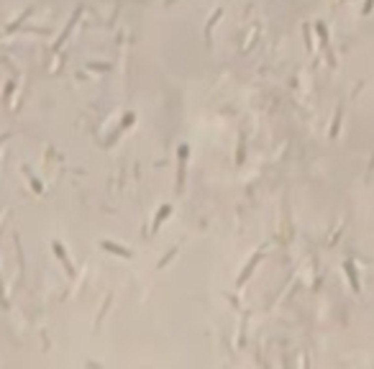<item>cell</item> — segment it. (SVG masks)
<instances>
[{
    "mask_svg": "<svg viewBox=\"0 0 374 369\" xmlns=\"http://www.w3.org/2000/svg\"><path fill=\"white\" fill-rule=\"evenodd\" d=\"M134 121H136V113H128V116L121 121V126H118V129H115V131H113V134L105 138V144H102V146H113V144L118 141V138H121V136H123L128 129H131V123H134Z\"/></svg>",
    "mask_w": 374,
    "mask_h": 369,
    "instance_id": "obj_5",
    "label": "cell"
},
{
    "mask_svg": "<svg viewBox=\"0 0 374 369\" xmlns=\"http://www.w3.org/2000/svg\"><path fill=\"white\" fill-rule=\"evenodd\" d=\"M315 31H318V39H320V46H323V54H326V62L331 67H336V57H333V49H331V39H328V29L323 21L315 23Z\"/></svg>",
    "mask_w": 374,
    "mask_h": 369,
    "instance_id": "obj_2",
    "label": "cell"
},
{
    "mask_svg": "<svg viewBox=\"0 0 374 369\" xmlns=\"http://www.w3.org/2000/svg\"><path fill=\"white\" fill-rule=\"evenodd\" d=\"M51 249H54L57 259H59V264L64 267V272H67V277H69V279H74V277H77V272H74V264H72V259H69V254L64 251L62 241H51Z\"/></svg>",
    "mask_w": 374,
    "mask_h": 369,
    "instance_id": "obj_3",
    "label": "cell"
},
{
    "mask_svg": "<svg viewBox=\"0 0 374 369\" xmlns=\"http://www.w3.org/2000/svg\"><path fill=\"white\" fill-rule=\"evenodd\" d=\"M177 251H179V249H177V246H172V251L167 254V257H162V259H159V264H157L159 269H164V267H167V264H170V262H172V259L177 257Z\"/></svg>",
    "mask_w": 374,
    "mask_h": 369,
    "instance_id": "obj_14",
    "label": "cell"
},
{
    "mask_svg": "<svg viewBox=\"0 0 374 369\" xmlns=\"http://www.w3.org/2000/svg\"><path fill=\"white\" fill-rule=\"evenodd\" d=\"M31 13H34V8H29V10H26V13H21V16H18V18H16V21H13V23H10V26H8V29L3 31V36H10V34H16V31H18V29L23 26V21H26V18H29Z\"/></svg>",
    "mask_w": 374,
    "mask_h": 369,
    "instance_id": "obj_10",
    "label": "cell"
},
{
    "mask_svg": "<svg viewBox=\"0 0 374 369\" xmlns=\"http://www.w3.org/2000/svg\"><path fill=\"white\" fill-rule=\"evenodd\" d=\"M343 272H346V277H349V285H351V290L356 292H362V285H359V274H356V264L351 262V259H346L343 262Z\"/></svg>",
    "mask_w": 374,
    "mask_h": 369,
    "instance_id": "obj_8",
    "label": "cell"
},
{
    "mask_svg": "<svg viewBox=\"0 0 374 369\" xmlns=\"http://www.w3.org/2000/svg\"><path fill=\"white\" fill-rule=\"evenodd\" d=\"M80 16H82V8H77V10H74V13H72V18L67 21V26H64V31L59 34V39L54 41V52H59V49L64 46V41H67V39H69V34L74 31V26H77V21H80Z\"/></svg>",
    "mask_w": 374,
    "mask_h": 369,
    "instance_id": "obj_4",
    "label": "cell"
},
{
    "mask_svg": "<svg viewBox=\"0 0 374 369\" xmlns=\"http://www.w3.org/2000/svg\"><path fill=\"white\" fill-rule=\"evenodd\" d=\"M187 159H190V146H187V144H179V149H177V193H182V187H185Z\"/></svg>",
    "mask_w": 374,
    "mask_h": 369,
    "instance_id": "obj_1",
    "label": "cell"
},
{
    "mask_svg": "<svg viewBox=\"0 0 374 369\" xmlns=\"http://www.w3.org/2000/svg\"><path fill=\"white\" fill-rule=\"evenodd\" d=\"M262 259H264V251H256V254H254V257H251V262H249L246 267H243V272H241V274H238V279H236V287H238V290H241L243 285H246V279H249V277L254 274V269H256V264H259Z\"/></svg>",
    "mask_w": 374,
    "mask_h": 369,
    "instance_id": "obj_6",
    "label": "cell"
},
{
    "mask_svg": "<svg viewBox=\"0 0 374 369\" xmlns=\"http://www.w3.org/2000/svg\"><path fill=\"white\" fill-rule=\"evenodd\" d=\"M243 162V134H241V141H238V164Z\"/></svg>",
    "mask_w": 374,
    "mask_h": 369,
    "instance_id": "obj_19",
    "label": "cell"
},
{
    "mask_svg": "<svg viewBox=\"0 0 374 369\" xmlns=\"http://www.w3.org/2000/svg\"><path fill=\"white\" fill-rule=\"evenodd\" d=\"M170 215H172V205H170V202H164V205L159 208V213L154 215V223H151V234H157L159 228L164 226V221L170 218Z\"/></svg>",
    "mask_w": 374,
    "mask_h": 369,
    "instance_id": "obj_9",
    "label": "cell"
},
{
    "mask_svg": "<svg viewBox=\"0 0 374 369\" xmlns=\"http://www.w3.org/2000/svg\"><path fill=\"white\" fill-rule=\"evenodd\" d=\"M21 172H23L26 177H29V182H31V187H34V193H41L44 187H41V182H38V177H36V174H34V172H31L29 167H26V164L21 167Z\"/></svg>",
    "mask_w": 374,
    "mask_h": 369,
    "instance_id": "obj_12",
    "label": "cell"
},
{
    "mask_svg": "<svg viewBox=\"0 0 374 369\" xmlns=\"http://www.w3.org/2000/svg\"><path fill=\"white\" fill-rule=\"evenodd\" d=\"M13 87H16V80H10V82H8V87H5V103L10 100V93H13Z\"/></svg>",
    "mask_w": 374,
    "mask_h": 369,
    "instance_id": "obj_18",
    "label": "cell"
},
{
    "mask_svg": "<svg viewBox=\"0 0 374 369\" xmlns=\"http://www.w3.org/2000/svg\"><path fill=\"white\" fill-rule=\"evenodd\" d=\"M221 16H223V8H215V10H213V16H210V21L205 23V39H210V31L215 29V23L221 21Z\"/></svg>",
    "mask_w": 374,
    "mask_h": 369,
    "instance_id": "obj_11",
    "label": "cell"
},
{
    "mask_svg": "<svg viewBox=\"0 0 374 369\" xmlns=\"http://www.w3.org/2000/svg\"><path fill=\"white\" fill-rule=\"evenodd\" d=\"M303 36H305V46H307V49H310V52H313V41H310V26H307V23L303 26Z\"/></svg>",
    "mask_w": 374,
    "mask_h": 369,
    "instance_id": "obj_15",
    "label": "cell"
},
{
    "mask_svg": "<svg viewBox=\"0 0 374 369\" xmlns=\"http://www.w3.org/2000/svg\"><path fill=\"white\" fill-rule=\"evenodd\" d=\"M341 113H343V105L336 108V116H333V126H331V138L339 136V129H341Z\"/></svg>",
    "mask_w": 374,
    "mask_h": 369,
    "instance_id": "obj_13",
    "label": "cell"
},
{
    "mask_svg": "<svg viewBox=\"0 0 374 369\" xmlns=\"http://www.w3.org/2000/svg\"><path fill=\"white\" fill-rule=\"evenodd\" d=\"M100 246H102V251H110V254H115V257H123V259H131V257H134V251H131V249H126V246H121V244H115V241H110V238H102V241H100Z\"/></svg>",
    "mask_w": 374,
    "mask_h": 369,
    "instance_id": "obj_7",
    "label": "cell"
},
{
    "mask_svg": "<svg viewBox=\"0 0 374 369\" xmlns=\"http://www.w3.org/2000/svg\"><path fill=\"white\" fill-rule=\"evenodd\" d=\"M0 305L8 308V298H5V290H3V282H0Z\"/></svg>",
    "mask_w": 374,
    "mask_h": 369,
    "instance_id": "obj_17",
    "label": "cell"
},
{
    "mask_svg": "<svg viewBox=\"0 0 374 369\" xmlns=\"http://www.w3.org/2000/svg\"><path fill=\"white\" fill-rule=\"evenodd\" d=\"M372 8H374V0H367L364 8H362V16H369V13H372Z\"/></svg>",
    "mask_w": 374,
    "mask_h": 369,
    "instance_id": "obj_16",
    "label": "cell"
}]
</instances>
